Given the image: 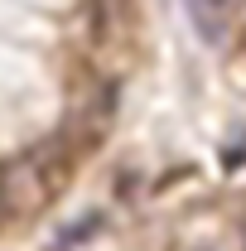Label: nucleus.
<instances>
[{
	"label": "nucleus",
	"instance_id": "1",
	"mask_svg": "<svg viewBox=\"0 0 246 251\" xmlns=\"http://www.w3.org/2000/svg\"><path fill=\"white\" fill-rule=\"evenodd\" d=\"M213 5H242V0H213Z\"/></svg>",
	"mask_w": 246,
	"mask_h": 251
}]
</instances>
